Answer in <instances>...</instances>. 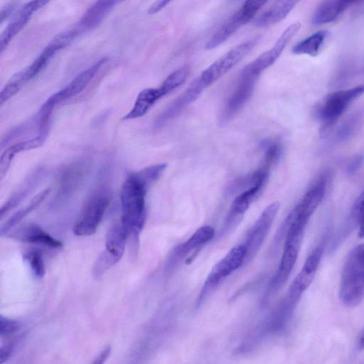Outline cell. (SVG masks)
I'll return each mask as SVG.
<instances>
[{
	"label": "cell",
	"instance_id": "obj_1",
	"mask_svg": "<svg viewBox=\"0 0 364 364\" xmlns=\"http://www.w3.org/2000/svg\"><path fill=\"white\" fill-rule=\"evenodd\" d=\"M149 186L138 171L129 174L122 183L120 222L128 233V238L139 237L144 226L146 218L145 197Z\"/></svg>",
	"mask_w": 364,
	"mask_h": 364
},
{
	"label": "cell",
	"instance_id": "obj_2",
	"mask_svg": "<svg viewBox=\"0 0 364 364\" xmlns=\"http://www.w3.org/2000/svg\"><path fill=\"white\" fill-rule=\"evenodd\" d=\"M339 297L349 307L358 305L364 298V243L354 247L347 256L341 272Z\"/></svg>",
	"mask_w": 364,
	"mask_h": 364
},
{
	"label": "cell",
	"instance_id": "obj_3",
	"mask_svg": "<svg viewBox=\"0 0 364 364\" xmlns=\"http://www.w3.org/2000/svg\"><path fill=\"white\" fill-rule=\"evenodd\" d=\"M107 61V58L98 60L92 65L76 75L63 89L54 93L45 102L38 112V129L39 132H48L50 116L56 105L82 92Z\"/></svg>",
	"mask_w": 364,
	"mask_h": 364
},
{
	"label": "cell",
	"instance_id": "obj_4",
	"mask_svg": "<svg viewBox=\"0 0 364 364\" xmlns=\"http://www.w3.org/2000/svg\"><path fill=\"white\" fill-rule=\"evenodd\" d=\"M304 227L289 224L282 255L278 269L273 276L267 290V298L279 291L287 282L298 258L305 231Z\"/></svg>",
	"mask_w": 364,
	"mask_h": 364
},
{
	"label": "cell",
	"instance_id": "obj_5",
	"mask_svg": "<svg viewBox=\"0 0 364 364\" xmlns=\"http://www.w3.org/2000/svg\"><path fill=\"white\" fill-rule=\"evenodd\" d=\"M111 200L108 189L96 190L88 198L80 215L73 227V232L77 236H90L95 233Z\"/></svg>",
	"mask_w": 364,
	"mask_h": 364
},
{
	"label": "cell",
	"instance_id": "obj_6",
	"mask_svg": "<svg viewBox=\"0 0 364 364\" xmlns=\"http://www.w3.org/2000/svg\"><path fill=\"white\" fill-rule=\"evenodd\" d=\"M247 248L245 244L233 247L219 262H218L208 274L198 295L196 306L199 307L218 287V285L232 272L245 262Z\"/></svg>",
	"mask_w": 364,
	"mask_h": 364
},
{
	"label": "cell",
	"instance_id": "obj_7",
	"mask_svg": "<svg viewBox=\"0 0 364 364\" xmlns=\"http://www.w3.org/2000/svg\"><path fill=\"white\" fill-rule=\"evenodd\" d=\"M259 40V37H255L235 46L203 70L197 80L204 89L208 87L241 61Z\"/></svg>",
	"mask_w": 364,
	"mask_h": 364
},
{
	"label": "cell",
	"instance_id": "obj_8",
	"mask_svg": "<svg viewBox=\"0 0 364 364\" xmlns=\"http://www.w3.org/2000/svg\"><path fill=\"white\" fill-rule=\"evenodd\" d=\"M363 93L364 85L331 92L318 105L316 115L326 126H330L342 115L353 100Z\"/></svg>",
	"mask_w": 364,
	"mask_h": 364
},
{
	"label": "cell",
	"instance_id": "obj_9",
	"mask_svg": "<svg viewBox=\"0 0 364 364\" xmlns=\"http://www.w3.org/2000/svg\"><path fill=\"white\" fill-rule=\"evenodd\" d=\"M69 29L55 36L40 55L25 69L14 75L10 80L20 86L37 75L60 49L68 46L75 38Z\"/></svg>",
	"mask_w": 364,
	"mask_h": 364
},
{
	"label": "cell",
	"instance_id": "obj_10",
	"mask_svg": "<svg viewBox=\"0 0 364 364\" xmlns=\"http://www.w3.org/2000/svg\"><path fill=\"white\" fill-rule=\"evenodd\" d=\"M279 209V203L278 202L275 201L269 204L247 232L244 242L247 248V257L245 262L250 261L260 249Z\"/></svg>",
	"mask_w": 364,
	"mask_h": 364
},
{
	"label": "cell",
	"instance_id": "obj_11",
	"mask_svg": "<svg viewBox=\"0 0 364 364\" xmlns=\"http://www.w3.org/2000/svg\"><path fill=\"white\" fill-rule=\"evenodd\" d=\"M300 28L301 23L299 22L291 23L282 32L270 49L262 53L256 59L247 64L242 70L259 77L264 70L277 61L287 45L299 31Z\"/></svg>",
	"mask_w": 364,
	"mask_h": 364
},
{
	"label": "cell",
	"instance_id": "obj_12",
	"mask_svg": "<svg viewBox=\"0 0 364 364\" xmlns=\"http://www.w3.org/2000/svg\"><path fill=\"white\" fill-rule=\"evenodd\" d=\"M323 245L320 244L311 251L302 269L292 282L287 295V301L292 304L296 305L312 282L324 251Z\"/></svg>",
	"mask_w": 364,
	"mask_h": 364
},
{
	"label": "cell",
	"instance_id": "obj_13",
	"mask_svg": "<svg viewBox=\"0 0 364 364\" xmlns=\"http://www.w3.org/2000/svg\"><path fill=\"white\" fill-rule=\"evenodd\" d=\"M267 181V180L257 181L234 199L222 228V235L228 233L230 230L237 227L251 203L259 196Z\"/></svg>",
	"mask_w": 364,
	"mask_h": 364
},
{
	"label": "cell",
	"instance_id": "obj_14",
	"mask_svg": "<svg viewBox=\"0 0 364 364\" xmlns=\"http://www.w3.org/2000/svg\"><path fill=\"white\" fill-rule=\"evenodd\" d=\"M259 77L241 71L237 85L223 109L220 122L229 121L251 97Z\"/></svg>",
	"mask_w": 364,
	"mask_h": 364
},
{
	"label": "cell",
	"instance_id": "obj_15",
	"mask_svg": "<svg viewBox=\"0 0 364 364\" xmlns=\"http://www.w3.org/2000/svg\"><path fill=\"white\" fill-rule=\"evenodd\" d=\"M171 92L170 88L164 82L158 87L144 89L136 97L132 108L122 119H134L144 116L159 100Z\"/></svg>",
	"mask_w": 364,
	"mask_h": 364
},
{
	"label": "cell",
	"instance_id": "obj_16",
	"mask_svg": "<svg viewBox=\"0 0 364 364\" xmlns=\"http://www.w3.org/2000/svg\"><path fill=\"white\" fill-rule=\"evenodd\" d=\"M117 4V0H96L73 28L77 36L96 27Z\"/></svg>",
	"mask_w": 364,
	"mask_h": 364
},
{
	"label": "cell",
	"instance_id": "obj_17",
	"mask_svg": "<svg viewBox=\"0 0 364 364\" xmlns=\"http://www.w3.org/2000/svg\"><path fill=\"white\" fill-rule=\"evenodd\" d=\"M10 237L31 244L45 245L51 248H61L63 243L50 235L36 224L24 225L12 232Z\"/></svg>",
	"mask_w": 364,
	"mask_h": 364
},
{
	"label": "cell",
	"instance_id": "obj_18",
	"mask_svg": "<svg viewBox=\"0 0 364 364\" xmlns=\"http://www.w3.org/2000/svg\"><path fill=\"white\" fill-rule=\"evenodd\" d=\"M203 90L204 88L195 79L186 90L159 116L156 120V126L160 127L166 123V121L176 116L184 107L195 101Z\"/></svg>",
	"mask_w": 364,
	"mask_h": 364
},
{
	"label": "cell",
	"instance_id": "obj_19",
	"mask_svg": "<svg viewBox=\"0 0 364 364\" xmlns=\"http://www.w3.org/2000/svg\"><path fill=\"white\" fill-rule=\"evenodd\" d=\"M88 168V162L85 159L74 161L65 167L60 177L59 193L67 195L75 191L83 181Z\"/></svg>",
	"mask_w": 364,
	"mask_h": 364
},
{
	"label": "cell",
	"instance_id": "obj_20",
	"mask_svg": "<svg viewBox=\"0 0 364 364\" xmlns=\"http://www.w3.org/2000/svg\"><path fill=\"white\" fill-rule=\"evenodd\" d=\"M360 0H323L315 10L312 23L322 25L335 21L351 5Z\"/></svg>",
	"mask_w": 364,
	"mask_h": 364
},
{
	"label": "cell",
	"instance_id": "obj_21",
	"mask_svg": "<svg viewBox=\"0 0 364 364\" xmlns=\"http://www.w3.org/2000/svg\"><path fill=\"white\" fill-rule=\"evenodd\" d=\"M215 234L210 225L199 228L186 242L176 247L169 257L168 265L171 266L176 259L184 258L190 252L210 240Z\"/></svg>",
	"mask_w": 364,
	"mask_h": 364
},
{
	"label": "cell",
	"instance_id": "obj_22",
	"mask_svg": "<svg viewBox=\"0 0 364 364\" xmlns=\"http://www.w3.org/2000/svg\"><path fill=\"white\" fill-rule=\"evenodd\" d=\"M301 0H277L255 21V26L267 27L284 20Z\"/></svg>",
	"mask_w": 364,
	"mask_h": 364
},
{
	"label": "cell",
	"instance_id": "obj_23",
	"mask_svg": "<svg viewBox=\"0 0 364 364\" xmlns=\"http://www.w3.org/2000/svg\"><path fill=\"white\" fill-rule=\"evenodd\" d=\"M46 136L38 134L32 139L19 141L6 148L1 154L0 159V178L2 179L6 174L11 163L16 154L22 151L36 149L41 146Z\"/></svg>",
	"mask_w": 364,
	"mask_h": 364
},
{
	"label": "cell",
	"instance_id": "obj_24",
	"mask_svg": "<svg viewBox=\"0 0 364 364\" xmlns=\"http://www.w3.org/2000/svg\"><path fill=\"white\" fill-rule=\"evenodd\" d=\"M127 240L128 233L122 223H114L107 233L105 250L121 259Z\"/></svg>",
	"mask_w": 364,
	"mask_h": 364
},
{
	"label": "cell",
	"instance_id": "obj_25",
	"mask_svg": "<svg viewBox=\"0 0 364 364\" xmlns=\"http://www.w3.org/2000/svg\"><path fill=\"white\" fill-rule=\"evenodd\" d=\"M32 16L33 14L26 8L24 6L21 8L11 22L1 34V52L4 51L12 39L25 27Z\"/></svg>",
	"mask_w": 364,
	"mask_h": 364
},
{
	"label": "cell",
	"instance_id": "obj_26",
	"mask_svg": "<svg viewBox=\"0 0 364 364\" xmlns=\"http://www.w3.org/2000/svg\"><path fill=\"white\" fill-rule=\"evenodd\" d=\"M328 34L327 31H317L295 44L291 52L295 55L316 56L323 48Z\"/></svg>",
	"mask_w": 364,
	"mask_h": 364
},
{
	"label": "cell",
	"instance_id": "obj_27",
	"mask_svg": "<svg viewBox=\"0 0 364 364\" xmlns=\"http://www.w3.org/2000/svg\"><path fill=\"white\" fill-rule=\"evenodd\" d=\"M50 188H46L38 193L29 203L24 208L18 210L11 215L1 227L0 235L3 237L7 234L15 225H16L28 214L34 210L48 196Z\"/></svg>",
	"mask_w": 364,
	"mask_h": 364
},
{
	"label": "cell",
	"instance_id": "obj_28",
	"mask_svg": "<svg viewBox=\"0 0 364 364\" xmlns=\"http://www.w3.org/2000/svg\"><path fill=\"white\" fill-rule=\"evenodd\" d=\"M243 24L235 13L229 19L208 39L205 44L206 50H212L223 44Z\"/></svg>",
	"mask_w": 364,
	"mask_h": 364
},
{
	"label": "cell",
	"instance_id": "obj_29",
	"mask_svg": "<svg viewBox=\"0 0 364 364\" xmlns=\"http://www.w3.org/2000/svg\"><path fill=\"white\" fill-rule=\"evenodd\" d=\"M120 259L107 250L102 251L97 258L92 268V276L98 279Z\"/></svg>",
	"mask_w": 364,
	"mask_h": 364
},
{
	"label": "cell",
	"instance_id": "obj_30",
	"mask_svg": "<svg viewBox=\"0 0 364 364\" xmlns=\"http://www.w3.org/2000/svg\"><path fill=\"white\" fill-rule=\"evenodd\" d=\"M269 0H245L235 12L243 25L250 21Z\"/></svg>",
	"mask_w": 364,
	"mask_h": 364
},
{
	"label": "cell",
	"instance_id": "obj_31",
	"mask_svg": "<svg viewBox=\"0 0 364 364\" xmlns=\"http://www.w3.org/2000/svg\"><path fill=\"white\" fill-rule=\"evenodd\" d=\"M23 259L26 261L33 275L41 279L46 273V267L41 254L36 250H30L23 254Z\"/></svg>",
	"mask_w": 364,
	"mask_h": 364
},
{
	"label": "cell",
	"instance_id": "obj_32",
	"mask_svg": "<svg viewBox=\"0 0 364 364\" xmlns=\"http://www.w3.org/2000/svg\"><path fill=\"white\" fill-rule=\"evenodd\" d=\"M362 117L361 113H356L349 117L338 128L337 139L340 141H346L350 138L358 129Z\"/></svg>",
	"mask_w": 364,
	"mask_h": 364
},
{
	"label": "cell",
	"instance_id": "obj_33",
	"mask_svg": "<svg viewBox=\"0 0 364 364\" xmlns=\"http://www.w3.org/2000/svg\"><path fill=\"white\" fill-rule=\"evenodd\" d=\"M33 178H31L30 181L24 185L19 191L14 193L10 198L2 205L1 209V218L7 214L11 210L16 207L32 190V186L34 185L32 183Z\"/></svg>",
	"mask_w": 364,
	"mask_h": 364
},
{
	"label": "cell",
	"instance_id": "obj_34",
	"mask_svg": "<svg viewBox=\"0 0 364 364\" xmlns=\"http://www.w3.org/2000/svg\"><path fill=\"white\" fill-rule=\"evenodd\" d=\"M22 327L18 321L1 316L0 317V335L1 337L11 336L18 332Z\"/></svg>",
	"mask_w": 364,
	"mask_h": 364
},
{
	"label": "cell",
	"instance_id": "obj_35",
	"mask_svg": "<svg viewBox=\"0 0 364 364\" xmlns=\"http://www.w3.org/2000/svg\"><path fill=\"white\" fill-rule=\"evenodd\" d=\"M364 218V191L358 196L353 205L350 219L353 224L359 225Z\"/></svg>",
	"mask_w": 364,
	"mask_h": 364
},
{
	"label": "cell",
	"instance_id": "obj_36",
	"mask_svg": "<svg viewBox=\"0 0 364 364\" xmlns=\"http://www.w3.org/2000/svg\"><path fill=\"white\" fill-rule=\"evenodd\" d=\"M21 86L15 82L9 81L2 89L0 95V105H2L9 98L16 95Z\"/></svg>",
	"mask_w": 364,
	"mask_h": 364
},
{
	"label": "cell",
	"instance_id": "obj_37",
	"mask_svg": "<svg viewBox=\"0 0 364 364\" xmlns=\"http://www.w3.org/2000/svg\"><path fill=\"white\" fill-rule=\"evenodd\" d=\"M16 342V341H12L1 346L0 350V363H3L10 358L15 349Z\"/></svg>",
	"mask_w": 364,
	"mask_h": 364
},
{
	"label": "cell",
	"instance_id": "obj_38",
	"mask_svg": "<svg viewBox=\"0 0 364 364\" xmlns=\"http://www.w3.org/2000/svg\"><path fill=\"white\" fill-rule=\"evenodd\" d=\"M363 155H357L353 159H352L347 166V172L348 174H354L358 171V170L360 168L363 162Z\"/></svg>",
	"mask_w": 364,
	"mask_h": 364
},
{
	"label": "cell",
	"instance_id": "obj_39",
	"mask_svg": "<svg viewBox=\"0 0 364 364\" xmlns=\"http://www.w3.org/2000/svg\"><path fill=\"white\" fill-rule=\"evenodd\" d=\"M112 352V347L107 346L92 362L93 364H102L109 357Z\"/></svg>",
	"mask_w": 364,
	"mask_h": 364
},
{
	"label": "cell",
	"instance_id": "obj_40",
	"mask_svg": "<svg viewBox=\"0 0 364 364\" xmlns=\"http://www.w3.org/2000/svg\"><path fill=\"white\" fill-rule=\"evenodd\" d=\"M173 0H157L149 8L148 12L150 14H154L159 12L164 8H165L169 3Z\"/></svg>",
	"mask_w": 364,
	"mask_h": 364
},
{
	"label": "cell",
	"instance_id": "obj_41",
	"mask_svg": "<svg viewBox=\"0 0 364 364\" xmlns=\"http://www.w3.org/2000/svg\"><path fill=\"white\" fill-rule=\"evenodd\" d=\"M14 10V5L10 4L6 6L4 9L1 10V22L2 23L4 20L7 18L9 14L12 12Z\"/></svg>",
	"mask_w": 364,
	"mask_h": 364
},
{
	"label": "cell",
	"instance_id": "obj_42",
	"mask_svg": "<svg viewBox=\"0 0 364 364\" xmlns=\"http://www.w3.org/2000/svg\"><path fill=\"white\" fill-rule=\"evenodd\" d=\"M356 347L358 350H362L364 349V328L361 330L358 336Z\"/></svg>",
	"mask_w": 364,
	"mask_h": 364
},
{
	"label": "cell",
	"instance_id": "obj_43",
	"mask_svg": "<svg viewBox=\"0 0 364 364\" xmlns=\"http://www.w3.org/2000/svg\"><path fill=\"white\" fill-rule=\"evenodd\" d=\"M359 232H358V236L360 238H364V218L360 221L359 224Z\"/></svg>",
	"mask_w": 364,
	"mask_h": 364
},
{
	"label": "cell",
	"instance_id": "obj_44",
	"mask_svg": "<svg viewBox=\"0 0 364 364\" xmlns=\"http://www.w3.org/2000/svg\"><path fill=\"white\" fill-rule=\"evenodd\" d=\"M118 1V3H119L120 1H123V0H117Z\"/></svg>",
	"mask_w": 364,
	"mask_h": 364
}]
</instances>
